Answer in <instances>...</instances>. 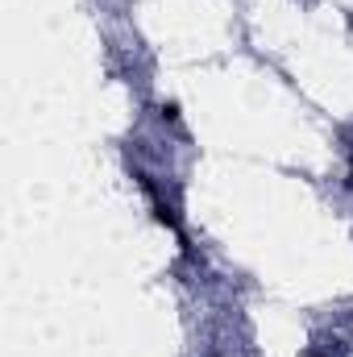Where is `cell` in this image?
Here are the masks:
<instances>
[{
    "label": "cell",
    "instance_id": "6da1fadb",
    "mask_svg": "<svg viewBox=\"0 0 353 357\" xmlns=\"http://www.w3.org/2000/svg\"><path fill=\"white\" fill-rule=\"evenodd\" d=\"M350 187H353V167H350Z\"/></svg>",
    "mask_w": 353,
    "mask_h": 357
}]
</instances>
